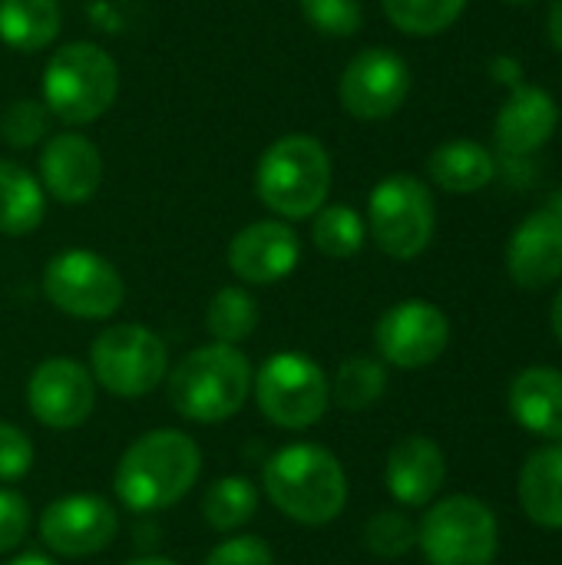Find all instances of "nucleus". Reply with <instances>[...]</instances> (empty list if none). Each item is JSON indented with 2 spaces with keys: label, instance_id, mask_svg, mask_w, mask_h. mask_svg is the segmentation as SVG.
<instances>
[{
  "label": "nucleus",
  "instance_id": "f257e3e1",
  "mask_svg": "<svg viewBox=\"0 0 562 565\" xmlns=\"http://www.w3.org/2000/svg\"><path fill=\"white\" fill-rule=\"evenodd\" d=\"M202 473L199 444L172 427L142 434L116 463L113 490L132 513H159L176 507Z\"/></svg>",
  "mask_w": 562,
  "mask_h": 565
},
{
  "label": "nucleus",
  "instance_id": "f03ea898",
  "mask_svg": "<svg viewBox=\"0 0 562 565\" xmlns=\"http://www.w3.org/2000/svg\"><path fill=\"white\" fill-rule=\"evenodd\" d=\"M262 487L272 507L301 523L328 526L348 507V477L341 460L318 444H288L265 463Z\"/></svg>",
  "mask_w": 562,
  "mask_h": 565
},
{
  "label": "nucleus",
  "instance_id": "7ed1b4c3",
  "mask_svg": "<svg viewBox=\"0 0 562 565\" xmlns=\"http://www.w3.org/2000/svg\"><path fill=\"white\" fill-rule=\"evenodd\" d=\"M252 364L235 344H202L169 374V404L192 424H222L242 411L252 394Z\"/></svg>",
  "mask_w": 562,
  "mask_h": 565
},
{
  "label": "nucleus",
  "instance_id": "20e7f679",
  "mask_svg": "<svg viewBox=\"0 0 562 565\" xmlns=\"http://www.w3.org/2000/svg\"><path fill=\"white\" fill-rule=\"evenodd\" d=\"M255 192L285 222L311 218L331 192V156L321 139L308 132L275 139L255 166Z\"/></svg>",
  "mask_w": 562,
  "mask_h": 565
},
{
  "label": "nucleus",
  "instance_id": "39448f33",
  "mask_svg": "<svg viewBox=\"0 0 562 565\" xmlns=\"http://www.w3.org/2000/svg\"><path fill=\"white\" fill-rule=\"evenodd\" d=\"M119 93V66L96 43H66L43 66V106L66 126L96 122Z\"/></svg>",
  "mask_w": 562,
  "mask_h": 565
},
{
  "label": "nucleus",
  "instance_id": "423d86ee",
  "mask_svg": "<svg viewBox=\"0 0 562 565\" xmlns=\"http://www.w3.org/2000/svg\"><path fill=\"white\" fill-rule=\"evenodd\" d=\"M437 228L431 189L407 172L381 179L368 199V232L374 245L394 262H414L427 252Z\"/></svg>",
  "mask_w": 562,
  "mask_h": 565
},
{
  "label": "nucleus",
  "instance_id": "0eeeda50",
  "mask_svg": "<svg viewBox=\"0 0 562 565\" xmlns=\"http://www.w3.org/2000/svg\"><path fill=\"white\" fill-rule=\"evenodd\" d=\"M255 404L265 420L282 430H308L315 427L328 404L331 384L318 361L301 351H278L272 354L252 377Z\"/></svg>",
  "mask_w": 562,
  "mask_h": 565
},
{
  "label": "nucleus",
  "instance_id": "6e6552de",
  "mask_svg": "<svg viewBox=\"0 0 562 565\" xmlns=\"http://www.w3.org/2000/svg\"><path fill=\"white\" fill-rule=\"evenodd\" d=\"M417 546L431 565H494L500 550V523L477 497H444L427 510Z\"/></svg>",
  "mask_w": 562,
  "mask_h": 565
},
{
  "label": "nucleus",
  "instance_id": "1a4fd4ad",
  "mask_svg": "<svg viewBox=\"0 0 562 565\" xmlns=\"http://www.w3.org/2000/svg\"><path fill=\"white\" fill-rule=\"evenodd\" d=\"M46 301L79 321H103L123 308L126 285L116 265L89 248H66L43 268Z\"/></svg>",
  "mask_w": 562,
  "mask_h": 565
},
{
  "label": "nucleus",
  "instance_id": "9d476101",
  "mask_svg": "<svg viewBox=\"0 0 562 565\" xmlns=\"http://www.w3.org/2000/svg\"><path fill=\"white\" fill-rule=\"evenodd\" d=\"M169 371L162 338L146 324H113L89 348L93 381L116 397L152 394Z\"/></svg>",
  "mask_w": 562,
  "mask_h": 565
},
{
  "label": "nucleus",
  "instance_id": "9b49d317",
  "mask_svg": "<svg viewBox=\"0 0 562 565\" xmlns=\"http://www.w3.org/2000/svg\"><path fill=\"white\" fill-rule=\"evenodd\" d=\"M407 93H411V66L391 46L358 50L338 79L341 109L361 122L391 119L404 106Z\"/></svg>",
  "mask_w": 562,
  "mask_h": 565
},
{
  "label": "nucleus",
  "instance_id": "f8f14e48",
  "mask_svg": "<svg viewBox=\"0 0 562 565\" xmlns=\"http://www.w3.org/2000/svg\"><path fill=\"white\" fill-rule=\"evenodd\" d=\"M374 344L388 364L401 371H417L434 364L447 351L450 321L437 305L424 298H411L381 315L374 328Z\"/></svg>",
  "mask_w": 562,
  "mask_h": 565
},
{
  "label": "nucleus",
  "instance_id": "ddd939ff",
  "mask_svg": "<svg viewBox=\"0 0 562 565\" xmlns=\"http://www.w3.org/2000/svg\"><path fill=\"white\" fill-rule=\"evenodd\" d=\"M30 414L50 430H76L96 407V381L73 358H46L26 384Z\"/></svg>",
  "mask_w": 562,
  "mask_h": 565
},
{
  "label": "nucleus",
  "instance_id": "4468645a",
  "mask_svg": "<svg viewBox=\"0 0 562 565\" xmlns=\"http://www.w3.org/2000/svg\"><path fill=\"white\" fill-rule=\"evenodd\" d=\"M119 533L116 510L93 493H73L50 503L40 516V536L43 543L66 559L103 553Z\"/></svg>",
  "mask_w": 562,
  "mask_h": 565
},
{
  "label": "nucleus",
  "instance_id": "2eb2a0df",
  "mask_svg": "<svg viewBox=\"0 0 562 565\" xmlns=\"http://www.w3.org/2000/svg\"><path fill=\"white\" fill-rule=\"evenodd\" d=\"M301 242L288 222H252L229 242V268L245 285H275L298 268Z\"/></svg>",
  "mask_w": 562,
  "mask_h": 565
},
{
  "label": "nucleus",
  "instance_id": "dca6fc26",
  "mask_svg": "<svg viewBox=\"0 0 562 565\" xmlns=\"http://www.w3.org/2000/svg\"><path fill=\"white\" fill-rule=\"evenodd\" d=\"M507 275L523 291H543L562 278V218L553 209L530 212L507 242Z\"/></svg>",
  "mask_w": 562,
  "mask_h": 565
},
{
  "label": "nucleus",
  "instance_id": "f3484780",
  "mask_svg": "<svg viewBox=\"0 0 562 565\" xmlns=\"http://www.w3.org/2000/svg\"><path fill=\"white\" fill-rule=\"evenodd\" d=\"M103 182V156L83 132H56L40 152V185L63 205H79L96 195Z\"/></svg>",
  "mask_w": 562,
  "mask_h": 565
},
{
  "label": "nucleus",
  "instance_id": "a211bd4d",
  "mask_svg": "<svg viewBox=\"0 0 562 565\" xmlns=\"http://www.w3.org/2000/svg\"><path fill=\"white\" fill-rule=\"evenodd\" d=\"M556 126H560V106L553 93L533 83H517L510 86V96L494 119L497 149L510 159H527L553 139Z\"/></svg>",
  "mask_w": 562,
  "mask_h": 565
},
{
  "label": "nucleus",
  "instance_id": "6ab92c4d",
  "mask_svg": "<svg viewBox=\"0 0 562 565\" xmlns=\"http://www.w3.org/2000/svg\"><path fill=\"white\" fill-rule=\"evenodd\" d=\"M384 480L401 507H427L447 480V457L431 437H404L391 447Z\"/></svg>",
  "mask_w": 562,
  "mask_h": 565
},
{
  "label": "nucleus",
  "instance_id": "aec40b11",
  "mask_svg": "<svg viewBox=\"0 0 562 565\" xmlns=\"http://www.w3.org/2000/svg\"><path fill=\"white\" fill-rule=\"evenodd\" d=\"M510 414L533 437L562 444V371L556 367L520 371L510 384Z\"/></svg>",
  "mask_w": 562,
  "mask_h": 565
},
{
  "label": "nucleus",
  "instance_id": "412c9836",
  "mask_svg": "<svg viewBox=\"0 0 562 565\" xmlns=\"http://www.w3.org/2000/svg\"><path fill=\"white\" fill-rule=\"evenodd\" d=\"M431 182L450 195H474L487 189L497 175V159L487 146L474 139H450L437 146L427 159Z\"/></svg>",
  "mask_w": 562,
  "mask_h": 565
},
{
  "label": "nucleus",
  "instance_id": "4be33fe9",
  "mask_svg": "<svg viewBox=\"0 0 562 565\" xmlns=\"http://www.w3.org/2000/svg\"><path fill=\"white\" fill-rule=\"evenodd\" d=\"M520 507L530 523L562 530V444H547L520 470Z\"/></svg>",
  "mask_w": 562,
  "mask_h": 565
},
{
  "label": "nucleus",
  "instance_id": "5701e85b",
  "mask_svg": "<svg viewBox=\"0 0 562 565\" xmlns=\"http://www.w3.org/2000/svg\"><path fill=\"white\" fill-rule=\"evenodd\" d=\"M43 215L46 192L40 179L26 166L0 159V235H30L33 228H40Z\"/></svg>",
  "mask_w": 562,
  "mask_h": 565
},
{
  "label": "nucleus",
  "instance_id": "b1692460",
  "mask_svg": "<svg viewBox=\"0 0 562 565\" xmlns=\"http://www.w3.org/2000/svg\"><path fill=\"white\" fill-rule=\"evenodd\" d=\"M56 0H0V40L17 53H40L60 33Z\"/></svg>",
  "mask_w": 562,
  "mask_h": 565
},
{
  "label": "nucleus",
  "instance_id": "393cba45",
  "mask_svg": "<svg viewBox=\"0 0 562 565\" xmlns=\"http://www.w3.org/2000/svg\"><path fill=\"white\" fill-rule=\"evenodd\" d=\"M311 242L328 258H354L368 242V222L351 205H321L311 215Z\"/></svg>",
  "mask_w": 562,
  "mask_h": 565
},
{
  "label": "nucleus",
  "instance_id": "a878e982",
  "mask_svg": "<svg viewBox=\"0 0 562 565\" xmlns=\"http://www.w3.org/2000/svg\"><path fill=\"white\" fill-rule=\"evenodd\" d=\"M205 328H209L212 341L238 344V341L252 338L258 328V301L238 285L219 288L205 308Z\"/></svg>",
  "mask_w": 562,
  "mask_h": 565
},
{
  "label": "nucleus",
  "instance_id": "bb28decb",
  "mask_svg": "<svg viewBox=\"0 0 562 565\" xmlns=\"http://www.w3.org/2000/svg\"><path fill=\"white\" fill-rule=\"evenodd\" d=\"M258 513V490L245 477H222L209 487L202 500V516L212 530L232 533L242 530Z\"/></svg>",
  "mask_w": 562,
  "mask_h": 565
},
{
  "label": "nucleus",
  "instance_id": "cd10ccee",
  "mask_svg": "<svg viewBox=\"0 0 562 565\" xmlns=\"http://www.w3.org/2000/svg\"><path fill=\"white\" fill-rule=\"evenodd\" d=\"M384 391H388V371L374 358H348L331 381V401L348 414L368 411L384 397Z\"/></svg>",
  "mask_w": 562,
  "mask_h": 565
},
{
  "label": "nucleus",
  "instance_id": "c85d7f7f",
  "mask_svg": "<svg viewBox=\"0 0 562 565\" xmlns=\"http://www.w3.org/2000/svg\"><path fill=\"white\" fill-rule=\"evenodd\" d=\"M381 3L388 20L407 36H437L450 30L467 10V0H381Z\"/></svg>",
  "mask_w": 562,
  "mask_h": 565
},
{
  "label": "nucleus",
  "instance_id": "c756f323",
  "mask_svg": "<svg viewBox=\"0 0 562 565\" xmlns=\"http://www.w3.org/2000/svg\"><path fill=\"white\" fill-rule=\"evenodd\" d=\"M305 23L321 33V36H354L364 23V7L361 0H298Z\"/></svg>",
  "mask_w": 562,
  "mask_h": 565
},
{
  "label": "nucleus",
  "instance_id": "7c9ffc66",
  "mask_svg": "<svg viewBox=\"0 0 562 565\" xmlns=\"http://www.w3.org/2000/svg\"><path fill=\"white\" fill-rule=\"evenodd\" d=\"M364 543L381 559H401V556H407L417 546V530H414V523L404 513L384 510V513L368 520Z\"/></svg>",
  "mask_w": 562,
  "mask_h": 565
},
{
  "label": "nucleus",
  "instance_id": "2f4dec72",
  "mask_svg": "<svg viewBox=\"0 0 562 565\" xmlns=\"http://www.w3.org/2000/svg\"><path fill=\"white\" fill-rule=\"evenodd\" d=\"M46 129H50V109L43 103H33V99H17L0 116V136L13 149L36 146L46 136Z\"/></svg>",
  "mask_w": 562,
  "mask_h": 565
},
{
  "label": "nucleus",
  "instance_id": "473e14b6",
  "mask_svg": "<svg viewBox=\"0 0 562 565\" xmlns=\"http://www.w3.org/2000/svg\"><path fill=\"white\" fill-rule=\"evenodd\" d=\"M33 467V444L30 437L17 427L0 420V480L13 483L20 477H26Z\"/></svg>",
  "mask_w": 562,
  "mask_h": 565
},
{
  "label": "nucleus",
  "instance_id": "72a5a7b5",
  "mask_svg": "<svg viewBox=\"0 0 562 565\" xmlns=\"http://www.w3.org/2000/svg\"><path fill=\"white\" fill-rule=\"evenodd\" d=\"M30 533V503L17 490H0V556L13 553Z\"/></svg>",
  "mask_w": 562,
  "mask_h": 565
},
{
  "label": "nucleus",
  "instance_id": "f704fd0d",
  "mask_svg": "<svg viewBox=\"0 0 562 565\" xmlns=\"http://www.w3.org/2000/svg\"><path fill=\"white\" fill-rule=\"evenodd\" d=\"M202 565H275V556L258 536H232L219 543Z\"/></svg>",
  "mask_w": 562,
  "mask_h": 565
},
{
  "label": "nucleus",
  "instance_id": "c9c22d12",
  "mask_svg": "<svg viewBox=\"0 0 562 565\" xmlns=\"http://www.w3.org/2000/svg\"><path fill=\"white\" fill-rule=\"evenodd\" d=\"M547 36L562 53V0H550L547 7Z\"/></svg>",
  "mask_w": 562,
  "mask_h": 565
},
{
  "label": "nucleus",
  "instance_id": "e433bc0d",
  "mask_svg": "<svg viewBox=\"0 0 562 565\" xmlns=\"http://www.w3.org/2000/svg\"><path fill=\"white\" fill-rule=\"evenodd\" d=\"M494 73H497L503 83H510V86L523 83V66H520V63H513L510 56H500V60L494 63Z\"/></svg>",
  "mask_w": 562,
  "mask_h": 565
},
{
  "label": "nucleus",
  "instance_id": "4c0bfd02",
  "mask_svg": "<svg viewBox=\"0 0 562 565\" xmlns=\"http://www.w3.org/2000/svg\"><path fill=\"white\" fill-rule=\"evenodd\" d=\"M7 565H56V563H53V559H46V556H40V553H23V556L10 559Z\"/></svg>",
  "mask_w": 562,
  "mask_h": 565
},
{
  "label": "nucleus",
  "instance_id": "58836bf2",
  "mask_svg": "<svg viewBox=\"0 0 562 565\" xmlns=\"http://www.w3.org/2000/svg\"><path fill=\"white\" fill-rule=\"evenodd\" d=\"M550 318H553V334L560 338L562 344V288L556 291V301H553V315Z\"/></svg>",
  "mask_w": 562,
  "mask_h": 565
},
{
  "label": "nucleus",
  "instance_id": "ea45409f",
  "mask_svg": "<svg viewBox=\"0 0 562 565\" xmlns=\"http://www.w3.org/2000/svg\"><path fill=\"white\" fill-rule=\"evenodd\" d=\"M126 565H179L172 559H162V556H142V559H129Z\"/></svg>",
  "mask_w": 562,
  "mask_h": 565
},
{
  "label": "nucleus",
  "instance_id": "a19ab883",
  "mask_svg": "<svg viewBox=\"0 0 562 565\" xmlns=\"http://www.w3.org/2000/svg\"><path fill=\"white\" fill-rule=\"evenodd\" d=\"M503 3H510V7H527V3H533V0H503Z\"/></svg>",
  "mask_w": 562,
  "mask_h": 565
},
{
  "label": "nucleus",
  "instance_id": "79ce46f5",
  "mask_svg": "<svg viewBox=\"0 0 562 565\" xmlns=\"http://www.w3.org/2000/svg\"><path fill=\"white\" fill-rule=\"evenodd\" d=\"M553 212H556V215H560V218H562V195H560V199H556V205H553Z\"/></svg>",
  "mask_w": 562,
  "mask_h": 565
}]
</instances>
